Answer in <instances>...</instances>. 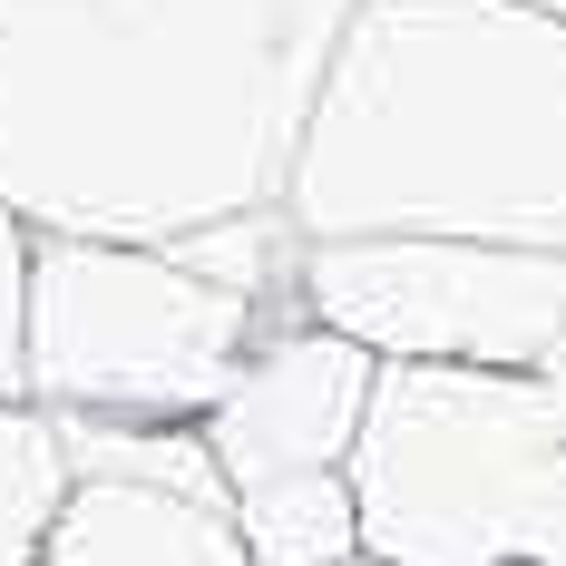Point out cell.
<instances>
[{"label":"cell","mask_w":566,"mask_h":566,"mask_svg":"<svg viewBox=\"0 0 566 566\" xmlns=\"http://www.w3.org/2000/svg\"><path fill=\"white\" fill-rule=\"evenodd\" d=\"M547 381H557V400H566V361L547 371ZM547 566H566V517H557V557H547Z\"/></svg>","instance_id":"cell-11"},{"label":"cell","mask_w":566,"mask_h":566,"mask_svg":"<svg viewBox=\"0 0 566 566\" xmlns=\"http://www.w3.org/2000/svg\"><path fill=\"white\" fill-rule=\"evenodd\" d=\"M371 381L381 361L361 342L323 333L303 313H283L244 342L234 381L206 400L196 440L216 459V479L234 489H264V479H303V469H342L352 440H361V410H371Z\"/></svg>","instance_id":"cell-6"},{"label":"cell","mask_w":566,"mask_h":566,"mask_svg":"<svg viewBox=\"0 0 566 566\" xmlns=\"http://www.w3.org/2000/svg\"><path fill=\"white\" fill-rule=\"evenodd\" d=\"M342 479L371 566H547L566 517V400L547 371L381 361Z\"/></svg>","instance_id":"cell-3"},{"label":"cell","mask_w":566,"mask_h":566,"mask_svg":"<svg viewBox=\"0 0 566 566\" xmlns=\"http://www.w3.org/2000/svg\"><path fill=\"white\" fill-rule=\"evenodd\" d=\"M40 566H254L226 499H186L147 479H69Z\"/></svg>","instance_id":"cell-7"},{"label":"cell","mask_w":566,"mask_h":566,"mask_svg":"<svg viewBox=\"0 0 566 566\" xmlns=\"http://www.w3.org/2000/svg\"><path fill=\"white\" fill-rule=\"evenodd\" d=\"M20 313H30V226L0 206V400H20Z\"/></svg>","instance_id":"cell-10"},{"label":"cell","mask_w":566,"mask_h":566,"mask_svg":"<svg viewBox=\"0 0 566 566\" xmlns=\"http://www.w3.org/2000/svg\"><path fill=\"white\" fill-rule=\"evenodd\" d=\"M254 333L264 303L196 274L176 244L30 234L20 400L50 420H206Z\"/></svg>","instance_id":"cell-4"},{"label":"cell","mask_w":566,"mask_h":566,"mask_svg":"<svg viewBox=\"0 0 566 566\" xmlns=\"http://www.w3.org/2000/svg\"><path fill=\"white\" fill-rule=\"evenodd\" d=\"M283 226L566 254V10L352 0L283 176Z\"/></svg>","instance_id":"cell-2"},{"label":"cell","mask_w":566,"mask_h":566,"mask_svg":"<svg viewBox=\"0 0 566 566\" xmlns=\"http://www.w3.org/2000/svg\"><path fill=\"white\" fill-rule=\"evenodd\" d=\"M352 0H0V206L176 244L283 206Z\"/></svg>","instance_id":"cell-1"},{"label":"cell","mask_w":566,"mask_h":566,"mask_svg":"<svg viewBox=\"0 0 566 566\" xmlns=\"http://www.w3.org/2000/svg\"><path fill=\"white\" fill-rule=\"evenodd\" d=\"M59 499H69V459L59 420L40 400H0V566H40Z\"/></svg>","instance_id":"cell-9"},{"label":"cell","mask_w":566,"mask_h":566,"mask_svg":"<svg viewBox=\"0 0 566 566\" xmlns=\"http://www.w3.org/2000/svg\"><path fill=\"white\" fill-rule=\"evenodd\" d=\"M342 566H371V557H342Z\"/></svg>","instance_id":"cell-12"},{"label":"cell","mask_w":566,"mask_h":566,"mask_svg":"<svg viewBox=\"0 0 566 566\" xmlns=\"http://www.w3.org/2000/svg\"><path fill=\"white\" fill-rule=\"evenodd\" d=\"M234 537L254 566H342L361 557V517H352V479L342 469H303V479H264L226 499Z\"/></svg>","instance_id":"cell-8"},{"label":"cell","mask_w":566,"mask_h":566,"mask_svg":"<svg viewBox=\"0 0 566 566\" xmlns=\"http://www.w3.org/2000/svg\"><path fill=\"white\" fill-rule=\"evenodd\" d=\"M293 313L361 342L371 361L557 371L566 254L469 244V234H333L293 254Z\"/></svg>","instance_id":"cell-5"}]
</instances>
